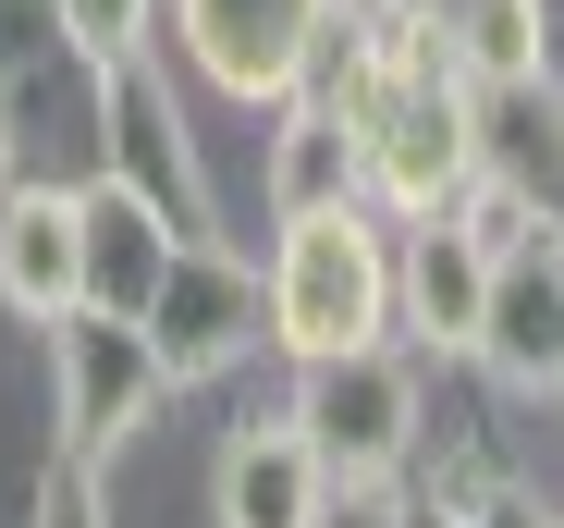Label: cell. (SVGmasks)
I'll return each instance as SVG.
<instances>
[{"mask_svg":"<svg viewBox=\"0 0 564 528\" xmlns=\"http://www.w3.org/2000/svg\"><path fill=\"white\" fill-rule=\"evenodd\" d=\"M344 13H356V0H160V62L184 86H209V99L282 111Z\"/></svg>","mask_w":564,"mask_h":528,"instance_id":"cell-4","label":"cell"},{"mask_svg":"<svg viewBox=\"0 0 564 528\" xmlns=\"http://www.w3.org/2000/svg\"><path fill=\"white\" fill-rule=\"evenodd\" d=\"M479 185H503L540 234H564V86H479Z\"/></svg>","mask_w":564,"mask_h":528,"instance_id":"cell-12","label":"cell"},{"mask_svg":"<svg viewBox=\"0 0 564 528\" xmlns=\"http://www.w3.org/2000/svg\"><path fill=\"white\" fill-rule=\"evenodd\" d=\"M184 246H197V222H172L148 185H123V172H86V308L148 320Z\"/></svg>","mask_w":564,"mask_h":528,"instance_id":"cell-9","label":"cell"},{"mask_svg":"<svg viewBox=\"0 0 564 528\" xmlns=\"http://www.w3.org/2000/svg\"><path fill=\"white\" fill-rule=\"evenodd\" d=\"M332 516V467L295 418H234L209 455V528H319Z\"/></svg>","mask_w":564,"mask_h":528,"instance_id":"cell-8","label":"cell"},{"mask_svg":"<svg viewBox=\"0 0 564 528\" xmlns=\"http://www.w3.org/2000/svg\"><path fill=\"white\" fill-rule=\"evenodd\" d=\"M148 332H160L172 381H209V369L258 357V344H270V283H258V258L221 246V234H197V246L172 258V283H160Z\"/></svg>","mask_w":564,"mask_h":528,"instance_id":"cell-5","label":"cell"},{"mask_svg":"<svg viewBox=\"0 0 564 528\" xmlns=\"http://www.w3.org/2000/svg\"><path fill=\"white\" fill-rule=\"evenodd\" d=\"M466 528H564V516H552V504H540L528 479H503L491 504H466Z\"/></svg>","mask_w":564,"mask_h":528,"instance_id":"cell-16","label":"cell"},{"mask_svg":"<svg viewBox=\"0 0 564 528\" xmlns=\"http://www.w3.org/2000/svg\"><path fill=\"white\" fill-rule=\"evenodd\" d=\"M393 209L381 197H344V209H295L270 222V357L307 369V357H356V344H393Z\"/></svg>","mask_w":564,"mask_h":528,"instance_id":"cell-1","label":"cell"},{"mask_svg":"<svg viewBox=\"0 0 564 528\" xmlns=\"http://www.w3.org/2000/svg\"><path fill=\"white\" fill-rule=\"evenodd\" d=\"M99 172L148 185L172 222L209 234V172H197V148H184V123H172V62H160V50L99 62Z\"/></svg>","mask_w":564,"mask_h":528,"instance_id":"cell-7","label":"cell"},{"mask_svg":"<svg viewBox=\"0 0 564 528\" xmlns=\"http://www.w3.org/2000/svg\"><path fill=\"white\" fill-rule=\"evenodd\" d=\"M172 394L184 381H172V357H160L148 320H111V308H62L50 320V430H62V467L99 479Z\"/></svg>","mask_w":564,"mask_h":528,"instance_id":"cell-3","label":"cell"},{"mask_svg":"<svg viewBox=\"0 0 564 528\" xmlns=\"http://www.w3.org/2000/svg\"><path fill=\"white\" fill-rule=\"evenodd\" d=\"M62 13V37L86 50V62H135V50H160V0H50Z\"/></svg>","mask_w":564,"mask_h":528,"instance_id":"cell-15","label":"cell"},{"mask_svg":"<svg viewBox=\"0 0 564 528\" xmlns=\"http://www.w3.org/2000/svg\"><path fill=\"white\" fill-rule=\"evenodd\" d=\"M344 197H368V160H356V123L332 111V99H282L270 111V222H295V209H344Z\"/></svg>","mask_w":564,"mask_h":528,"instance_id":"cell-13","label":"cell"},{"mask_svg":"<svg viewBox=\"0 0 564 528\" xmlns=\"http://www.w3.org/2000/svg\"><path fill=\"white\" fill-rule=\"evenodd\" d=\"M282 418L319 443L332 492H405L417 455H430V381L405 344H356V357H307Z\"/></svg>","mask_w":564,"mask_h":528,"instance_id":"cell-2","label":"cell"},{"mask_svg":"<svg viewBox=\"0 0 564 528\" xmlns=\"http://www.w3.org/2000/svg\"><path fill=\"white\" fill-rule=\"evenodd\" d=\"M319 528H405V492H332Z\"/></svg>","mask_w":564,"mask_h":528,"instance_id":"cell-17","label":"cell"},{"mask_svg":"<svg viewBox=\"0 0 564 528\" xmlns=\"http://www.w3.org/2000/svg\"><path fill=\"white\" fill-rule=\"evenodd\" d=\"M466 369H491L503 394H564V234L516 246L491 271V320H479Z\"/></svg>","mask_w":564,"mask_h":528,"instance_id":"cell-10","label":"cell"},{"mask_svg":"<svg viewBox=\"0 0 564 528\" xmlns=\"http://www.w3.org/2000/svg\"><path fill=\"white\" fill-rule=\"evenodd\" d=\"M405 528H466V504H442V492H405Z\"/></svg>","mask_w":564,"mask_h":528,"instance_id":"cell-18","label":"cell"},{"mask_svg":"<svg viewBox=\"0 0 564 528\" xmlns=\"http://www.w3.org/2000/svg\"><path fill=\"white\" fill-rule=\"evenodd\" d=\"M0 160H13V148H0ZM0 197H13V185H0Z\"/></svg>","mask_w":564,"mask_h":528,"instance_id":"cell-19","label":"cell"},{"mask_svg":"<svg viewBox=\"0 0 564 528\" xmlns=\"http://www.w3.org/2000/svg\"><path fill=\"white\" fill-rule=\"evenodd\" d=\"M491 271H503V258L466 234L454 209H442V222H405V234H393V344H405V357H442V369L479 357Z\"/></svg>","mask_w":564,"mask_h":528,"instance_id":"cell-6","label":"cell"},{"mask_svg":"<svg viewBox=\"0 0 564 528\" xmlns=\"http://www.w3.org/2000/svg\"><path fill=\"white\" fill-rule=\"evenodd\" d=\"M454 62H466V86L552 74V0H454Z\"/></svg>","mask_w":564,"mask_h":528,"instance_id":"cell-14","label":"cell"},{"mask_svg":"<svg viewBox=\"0 0 564 528\" xmlns=\"http://www.w3.org/2000/svg\"><path fill=\"white\" fill-rule=\"evenodd\" d=\"M0 308L13 320H62L86 308V185H13L0 197Z\"/></svg>","mask_w":564,"mask_h":528,"instance_id":"cell-11","label":"cell"}]
</instances>
